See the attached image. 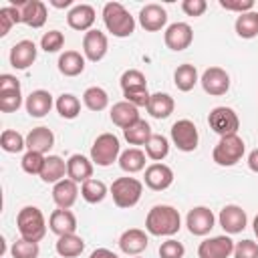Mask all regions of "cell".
Returning <instances> with one entry per match:
<instances>
[{
    "mask_svg": "<svg viewBox=\"0 0 258 258\" xmlns=\"http://www.w3.org/2000/svg\"><path fill=\"white\" fill-rule=\"evenodd\" d=\"M181 228V216L173 206L159 204L147 212L145 230L151 236H173Z\"/></svg>",
    "mask_w": 258,
    "mask_h": 258,
    "instance_id": "6da1fadb",
    "label": "cell"
},
{
    "mask_svg": "<svg viewBox=\"0 0 258 258\" xmlns=\"http://www.w3.org/2000/svg\"><path fill=\"white\" fill-rule=\"evenodd\" d=\"M103 22H105V28L117 38L131 36L135 30V18L119 2H107L103 6Z\"/></svg>",
    "mask_w": 258,
    "mask_h": 258,
    "instance_id": "7a4b0ae2",
    "label": "cell"
},
{
    "mask_svg": "<svg viewBox=\"0 0 258 258\" xmlns=\"http://www.w3.org/2000/svg\"><path fill=\"white\" fill-rule=\"evenodd\" d=\"M16 228L20 238L28 242H40L46 234V220L36 206H24L16 216Z\"/></svg>",
    "mask_w": 258,
    "mask_h": 258,
    "instance_id": "3957f363",
    "label": "cell"
},
{
    "mask_svg": "<svg viewBox=\"0 0 258 258\" xmlns=\"http://www.w3.org/2000/svg\"><path fill=\"white\" fill-rule=\"evenodd\" d=\"M244 151H246V145H244V139L238 133L224 135L216 143V147L212 151V159L222 167H230V165H236L242 159Z\"/></svg>",
    "mask_w": 258,
    "mask_h": 258,
    "instance_id": "277c9868",
    "label": "cell"
},
{
    "mask_svg": "<svg viewBox=\"0 0 258 258\" xmlns=\"http://www.w3.org/2000/svg\"><path fill=\"white\" fill-rule=\"evenodd\" d=\"M119 155H121V143L119 137L113 133H101L91 145V161L101 167L113 165V161H119Z\"/></svg>",
    "mask_w": 258,
    "mask_h": 258,
    "instance_id": "5b68a950",
    "label": "cell"
},
{
    "mask_svg": "<svg viewBox=\"0 0 258 258\" xmlns=\"http://www.w3.org/2000/svg\"><path fill=\"white\" fill-rule=\"evenodd\" d=\"M141 194H143V183L135 177H117L111 183V196L117 208L129 210L137 206V202L141 200Z\"/></svg>",
    "mask_w": 258,
    "mask_h": 258,
    "instance_id": "8992f818",
    "label": "cell"
},
{
    "mask_svg": "<svg viewBox=\"0 0 258 258\" xmlns=\"http://www.w3.org/2000/svg\"><path fill=\"white\" fill-rule=\"evenodd\" d=\"M208 123H210V129L216 131L220 137L234 135L240 129V119L236 111L230 107H214L208 115Z\"/></svg>",
    "mask_w": 258,
    "mask_h": 258,
    "instance_id": "52a82bcc",
    "label": "cell"
},
{
    "mask_svg": "<svg viewBox=\"0 0 258 258\" xmlns=\"http://www.w3.org/2000/svg\"><path fill=\"white\" fill-rule=\"evenodd\" d=\"M171 141L179 151H196L200 135H198V127L194 125V121L189 119H179L171 125Z\"/></svg>",
    "mask_w": 258,
    "mask_h": 258,
    "instance_id": "ba28073f",
    "label": "cell"
},
{
    "mask_svg": "<svg viewBox=\"0 0 258 258\" xmlns=\"http://www.w3.org/2000/svg\"><path fill=\"white\" fill-rule=\"evenodd\" d=\"M12 6L20 10V20L32 28H40L46 22V4L40 0H10Z\"/></svg>",
    "mask_w": 258,
    "mask_h": 258,
    "instance_id": "9c48e42d",
    "label": "cell"
},
{
    "mask_svg": "<svg viewBox=\"0 0 258 258\" xmlns=\"http://www.w3.org/2000/svg\"><path fill=\"white\" fill-rule=\"evenodd\" d=\"M214 224H216V216L206 206H196L185 216V226H187L189 234H194V236H206V234H210V230L214 228Z\"/></svg>",
    "mask_w": 258,
    "mask_h": 258,
    "instance_id": "30bf717a",
    "label": "cell"
},
{
    "mask_svg": "<svg viewBox=\"0 0 258 258\" xmlns=\"http://www.w3.org/2000/svg\"><path fill=\"white\" fill-rule=\"evenodd\" d=\"M234 240L230 236H214L198 246V258H230L234 254Z\"/></svg>",
    "mask_w": 258,
    "mask_h": 258,
    "instance_id": "8fae6325",
    "label": "cell"
},
{
    "mask_svg": "<svg viewBox=\"0 0 258 258\" xmlns=\"http://www.w3.org/2000/svg\"><path fill=\"white\" fill-rule=\"evenodd\" d=\"M163 40H165V46L169 50H185L191 40H194V30L187 22H173L165 28V34H163Z\"/></svg>",
    "mask_w": 258,
    "mask_h": 258,
    "instance_id": "7c38bea8",
    "label": "cell"
},
{
    "mask_svg": "<svg viewBox=\"0 0 258 258\" xmlns=\"http://www.w3.org/2000/svg\"><path fill=\"white\" fill-rule=\"evenodd\" d=\"M200 83L208 95L220 97V95H226L230 89V75L220 67H210L202 73Z\"/></svg>",
    "mask_w": 258,
    "mask_h": 258,
    "instance_id": "4fadbf2b",
    "label": "cell"
},
{
    "mask_svg": "<svg viewBox=\"0 0 258 258\" xmlns=\"http://www.w3.org/2000/svg\"><path fill=\"white\" fill-rule=\"evenodd\" d=\"M143 179H145V185H147L149 189H153V191H163V189H167V187L173 183V169H171L169 165L157 161V163H151V165L145 167Z\"/></svg>",
    "mask_w": 258,
    "mask_h": 258,
    "instance_id": "5bb4252c",
    "label": "cell"
},
{
    "mask_svg": "<svg viewBox=\"0 0 258 258\" xmlns=\"http://www.w3.org/2000/svg\"><path fill=\"white\" fill-rule=\"evenodd\" d=\"M218 222H220V226L224 228L226 234H240L248 224V216L240 206L228 204V206H224L220 210Z\"/></svg>",
    "mask_w": 258,
    "mask_h": 258,
    "instance_id": "9a60e30c",
    "label": "cell"
},
{
    "mask_svg": "<svg viewBox=\"0 0 258 258\" xmlns=\"http://www.w3.org/2000/svg\"><path fill=\"white\" fill-rule=\"evenodd\" d=\"M107 48H109V42H107L105 32L93 30V28L89 32H85V36H83V52H85V58H89L91 62H99L107 54Z\"/></svg>",
    "mask_w": 258,
    "mask_h": 258,
    "instance_id": "2e32d148",
    "label": "cell"
},
{
    "mask_svg": "<svg viewBox=\"0 0 258 258\" xmlns=\"http://www.w3.org/2000/svg\"><path fill=\"white\" fill-rule=\"evenodd\" d=\"M139 24L143 26V30L147 32H157L167 24V12L163 6L159 4H145L139 10Z\"/></svg>",
    "mask_w": 258,
    "mask_h": 258,
    "instance_id": "e0dca14e",
    "label": "cell"
},
{
    "mask_svg": "<svg viewBox=\"0 0 258 258\" xmlns=\"http://www.w3.org/2000/svg\"><path fill=\"white\" fill-rule=\"evenodd\" d=\"M147 244H149V238L145 230H139V228H129L119 238V248L127 256H139L147 248Z\"/></svg>",
    "mask_w": 258,
    "mask_h": 258,
    "instance_id": "ac0fdd59",
    "label": "cell"
},
{
    "mask_svg": "<svg viewBox=\"0 0 258 258\" xmlns=\"http://www.w3.org/2000/svg\"><path fill=\"white\" fill-rule=\"evenodd\" d=\"M36 52H38V48L32 40H18L10 48V64L16 71H24L36 60Z\"/></svg>",
    "mask_w": 258,
    "mask_h": 258,
    "instance_id": "d6986e66",
    "label": "cell"
},
{
    "mask_svg": "<svg viewBox=\"0 0 258 258\" xmlns=\"http://www.w3.org/2000/svg\"><path fill=\"white\" fill-rule=\"evenodd\" d=\"M67 22L73 30H81V32H89L91 26L95 24V8L89 4H77L69 10L67 14Z\"/></svg>",
    "mask_w": 258,
    "mask_h": 258,
    "instance_id": "ffe728a7",
    "label": "cell"
},
{
    "mask_svg": "<svg viewBox=\"0 0 258 258\" xmlns=\"http://www.w3.org/2000/svg\"><path fill=\"white\" fill-rule=\"evenodd\" d=\"M67 177L77 183H85L93 177V161L81 153H73L67 161Z\"/></svg>",
    "mask_w": 258,
    "mask_h": 258,
    "instance_id": "44dd1931",
    "label": "cell"
},
{
    "mask_svg": "<svg viewBox=\"0 0 258 258\" xmlns=\"http://www.w3.org/2000/svg\"><path fill=\"white\" fill-rule=\"evenodd\" d=\"M48 228L52 234H56L58 238L60 236H69V234H75L77 232V218L71 210H54L48 218Z\"/></svg>",
    "mask_w": 258,
    "mask_h": 258,
    "instance_id": "7402d4cb",
    "label": "cell"
},
{
    "mask_svg": "<svg viewBox=\"0 0 258 258\" xmlns=\"http://www.w3.org/2000/svg\"><path fill=\"white\" fill-rule=\"evenodd\" d=\"M24 107H26V113L30 117L40 119L46 113H50V109H52V95L48 91H44V89H36V91H32L26 97Z\"/></svg>",
    "mask_w": 258,
    "mask_h": 258,
    "instance_id": "603a6c76",
    "label": "cell"
},
{
    "mask_svg": "<svg viewBox=\"0 0 258 258\" xmlns=\"http://www.w3.org/2000/svg\"><path fill=\"white\" fill-rule=\"evenodd\" d=\"M77 198H79L77 181L64 177V179H60L58 183H54V187H52V200H54V204H56L58 208H62V210L73 208L75 202H77Z\"/></svg>",
    "mask_w": 258,
    "mask_h": 258,
    "instance_id": "cb8c5ba5",
    "label": "cell"
},
{
    "mask_svg": "<svg viewBox=\"0 0 258 258\" xmlns=\"http://www.w3.org/2000/svg\"><path fill=\"white\" fill-rule=\"evenodd\" d=\"M54 145V133L48 127H34L26 135V149L36 153H48Z\"/></svg>",
    "mask_w": 258,
    "mask_h": 258,
    "instance_id": "d4e9b609",
    "label": "cell"
},
{
    "mask_svg": "<svg viewBox=\"0 0 258 258\" xmlns=\"http://www.w3.org/2000/svg\"><path fill=\"white\" fill-rule=\"evenodd\" d=\"M109 117H111L113 125H117V127H121V129H127L129 125H133V123H137V121L141 119V117H139V109H137L135 105L127 103V101L115 103V105L111 107Z\"/></svg>",
    "mask_w": 258,
    "mask_h": 258,
    "instance_id": "484cf974",
    "label": "cell"
},
{
    "mask_svg": "<svg viewBox=\"0 0 258 258\" xmlns=\"http://www.w3.org/2000/svg\"><path fill=\"white\" fill-rule=\"evenodd\" d=\"M147 113L155 119H167L173 109H175V103H173V97L167 95V93H153L149 97V103H147Z\"/></svg>",
    "mask_w": 258,
    "mask_h": 258,
    "instance_id": "4316f807",
    "label": "cell"
},
{
    "mask_svg": "<svg viewBox=\"0 0 258 258\" xmlns=\"http://www.w3.org/2000/svg\"><path fill=\"white\" fill-rule=\"evenodd\" d=\"M58 71L64 77H79L85 71V56L77 50H64L58 56Z\"/></svg>",
    "mask_w": 258,
    "mask_h": 258,
    "instance_id": "83f0119b",
    "label": "cell"
},
{
    "mask_svg": "<svg viewBox=\"0 0 258 258\" xmlns=\"http://www.w3.org/2000/svg\"><path fill=\"white\" fill-rule=\"evenodd\" d=\"M64 173H67V161H62V157L58 155H46L40 179L44 183H58L60 179H64Z\"/></svg>",
    "mask_w": 258,
    "mask_h": 258,
    "instance_id": "f1b7e54d",
    "label": "cell"
},
{
    "mask_svg": "<svg viewBox=\"0 0 258 258\" xmlns=\"http://www.w3.org/2000/svg\"><path fill=\"white\" fill-rule=\"evenodd\" d=\"M198 81H200V77H198V69H196L194 64H189V62L179 64V67L175 69V73H173V83H175V87H177L181 93L191 91V89L196 87Z\"/></svg>",
    "mask_w": 258,
    "mask_h": 258,
    "instance_id": "f546056e",
    "label": "cell"
},
{
    "mask_svg": "<svg viewBox=\"0 0 258 258\" xmlns=\"http://www.w3.org/2000/svg\"><path fill=\"white\" fill-rule=\"evenodd\" d=\"M119 167L127 173H137L141 169H145V153L137 147H129L125 151H121L119 155Z\"/></svg>",
    "mask_w": 258,
    "mask_h": 258,
    "instance_id": "4dcf8cb0",
    "label": "cell"
},
{
    "mask_svg": "<svg viewBox=\"0 0 258 258\" xmlns=\"http://www.w3.org/2000/svg\"><path fill=\"white\" fill-rule=\"evenodd\" d=\"M56 254L62 258H77L83 250H85V240L77 234H69V236H60L56 240Z\"/></svg>",
    "mask_w": 258,
    "mask_h": 258,
    "instance_id": "1f68e13d",
    "label": "cell"
},
{
    "mask_svg": "<svg viewBox=\"0 0 258 258\" xmlns=\"http://www.w3.org/2000/svg\"><path fill=\"white\" fill-rule=\"evenodd\" d=\"M151 135H153V133H151V127H149V123L143 121V119H139L137 123H133V125H129L127 129H123V137H125V141H127L129 145H145Z\"/></svg>",
    "mask_w": 258,
    "mask_h": 258,
    "instance_id": "d6a6232c",
    "label": "cell"
},
{
    "mask_svg": "<svg viewBox=\"0 0 258 258\" xmlns=\"http://www.w3.org/2000/svg\"><path fill=\"white\" fill-rule=\"evenodd\" d=\"M234 28H236V34L240 38H254L258 36V12H244V14H238L236 22H234Z\"/></svg>",
    "mask_w": 258,
    "mask_h": 258,
    "instance_id": "836d02e7",
    "label": "cell"
},
{
    "mask_svg": "<svg viewBox=\"0 0 258 258\" xmlns=\"http://www.w3.org/2000/svg\"><path fill=\"white\" fill-rule=\"evenodd\" d=\"M167 153H169V141H167V137H163L161 133H153L149 137V141L145 143V155L153 163H157V161L165 159Z\"/></svg>",
    "mask_w": 258,
    "mask_h": 258,
    "instance_id": "e575fe53",
    "label": "cell"
},
{
    "mask_svg": "<svg viewBox=\"0 0 258 258\" xmlns=\"http://www.w3.org/2000/svg\"><path fill=\"white\" fill-rule=\"evenodd\" d=\"M107 191H109V189H107L105 181L95 179V177H91V179H87L85 183H81V196H83V200L89 202V204H99V202H103L105 196H107Z\"/></svg>",
    "mask_w": 258,
    "mask_h": 258,
    "instance_id": "d590c367",
    "label": "cell"
},
{
    "mask_svg": "<svg viewBox=\"0 0 258 258\" xmlns=\"http://www.w3.org/2000/svg\"><path fill=\"white\" fill-rule=\"evenodd\" d=\"M83 103H85L87 109L99 113V111L107 109V105H109V95H107V91L101 89V87H89V89L83 93Z\"/></svg>",
    "mask_w": 258,
    "mask_h": 258,
    "instance_id": "8d00e7d4",
    "label": "cell"
},
{
    "mask_svg": "<svg viewBox=\"0 0 258 258\" xmlns=\"http://www.w3.org/2000/svg\"><path fill=\"white\" fill-rule=\"evenodd\" d=\"M54 107H56V111H58V115L62 119H75L81 113V101L75 95H71V93H62L56 99Z\"/></svg>",
    "mask_w": 258,
    "mask_h": 258,
    "instance_id": "74e56055",
    "label": "cell"
},
{
    "mask_svg": "<svg viewBox=\"0 0 258 258\" xmlns=\"http://www.w3.org/2000/svg\"><path fill=\"white\" fill-rule=\"evenodd\" d=\"M0 147L6 153H20L26 147V137H22L18 131L14 129H6L0 135Z\"/></svg>",
    "mask_w": 258,
    "mask_h": 258,
    "instance_id": "f35d334b",
    "label": "cell"
},
{
    "mask_svg": "<svg viewBox=\"0 0 258 258\" xmlns=\"http://www.w3.org/2000/svg\"><path fill=\"white\" fill-rule=\"evenodd\" d=\"M18 22H22V20H20V10L16 6L8 4V6L0 8V36H6L10 32V28Z\"/></svg>",
    "mask_w": 258,
    "mask_h": 258,
    "instance_id": "ab89813d",
    "label": "cell"
},
{
    "mask_svg": "<svg viewBox=\"0 0 258 258\" xmlns=\"http://www.w3.org/2000/svg\"><path fill=\"white\" fill-rule=\"evenodd\" d=\"M10 254H12V258H38L40 248H38V242H28V240L20 238L12 244Z\"/></svg>",
    "mask_w": 258,
    "mask_h": 258,
    "instance_id": "60d3db41",
    "label": "cell"
},
{
    "mask_svg": "<svg viewBox=\"0 0 258 258\" xmlns=\"http://www.w3.org/2000/svg\"><path fill=\"white\" fill-rule=\"evenodd\" d=\"M44 155L42 153H36V151H26L24 155H22V161H20V165H22V169L26 171V173H30V175H40L42 173V167H44Z\"/></svg>",
    "mask_w": 258,
    "mask_h": 258,
    "instance_id": "b9f144b4",
    "label": "cell"
},
{
    "mask_svg": "<svg viewBox=\"0 0 258 258\" xmlns=\"http://www.w3.org/2000/svg\"><path fill=\"white\" fill-rule=\"evenodd\" d=\"M64 46V34L60 30H48L40 38V48L44 52H58Z\"/></svg>",
    "mask_w": 258,
    "mask_h": 258,
    "instance_id": "7bdbcfd3",
    "label": "cell"
},
{
    "mask_svg": "<svg viewBox=\"0 0 258 258\" xmlns=\"http://www.w3.org/2000/svg\"><path fill=\"white\" fill-rule=\"evenodd\" d=\"M22 105V93L20 91H0V111L2 113H14Z\"/></svg>",
    "mask_w": 258,
    "mask_h": 258,
    "instance_id": "ee69618b",
    "label": "cell"
},
{
    "mask_svg": "<svg viewBox=\"0 0 258 258\" xmlns=\"http://www.w3.org/2000/svg\"><path fill=\"white\" fill-rule=\"evenodd\" d=\"M121 89L123 91H129V89H137V87H147V81H145V75L137 69H129L121 75Z\"/></svg>",
    "mask_w": 258,
    "mask_h": 258,
    "instance_id": "f6af8a7d",
    "label": "cell"
},
{
    "mask_svg": "<svg viewBox=\"0 0 258 258\" xmlns=\"http://www.w3.org/2000/svg\"><path fill=\"white\" fill-rule=\"evenodd\" d=\"M123 97H125V101L127 103H131V105H135L137 109L139 107H147V103H149V91H147V87H137V89H129V91H123Z\"/></svg>",
    "mask_w": 258,
    "mask_h": 258,
    "instance_id": "bcb514c9",
    "label": "cell"
},
{
    "mask_svg": "<svg viewBox=\"0 0 258 258\" xmlns=\"http://www.w3.org/2000/svg\"><path fill=\"white\" fill-rule=\"evenodd\" d=\"M183 254H185L183 244L173 238L161 242V246H159V258H183Z\"/></svg>",
    "mask_w": 258,
    "mask_h": 258,
    "instance_id": "7dc6e473",
    "label": "cell"
},
{
    "mask_svg": "<svg viewBox=\"0 0 258 258\" xmlns=\"http://www.w3.org/2000/svg\"><path fill=\"white\" fill-rule=\"evenodd\" d=\"M234 258H258V242L242 240L234 246Z\"/></svg>",
    "mask_w": 258,
    "mask_h": 258,
    "instance_id": "c3c4849f",
    "label": "cell"
},
{
    "mask_svg": "<svg viewBox=\"0 0 258 258\" xmlns=\"http://www.w3.org/2000/svg\"><path fill=\"white\" fill-rule=\"evenodd\" d=\"M220 6L224 10H232V12L244 14V12H252L254 2L252 0H220Z\"/></svg>",
    "mask_w": 258,
    "mask_h": 258,
    "instance_id": "681fc988",
    "label": "cell"
},
{
    "mask_svg": "<svg viewBox=\"0 0 258 258\" xmlns=\"http://www.w3.org/2000/svg\"><path fill=\"white\" fill-rule=\"evenodd\" d=\"M208 8V2L206 0H183L181 2V10L187 14V16H202Z\"/></svg>",
    "mask_w": 258,
    "mask_h": 258,
    "instance_id": "f907efd6",
    "label": "cell"
},
{
    "mask_svg": "<svg viewBox=\"0 0 258 258\" xmlns=\"http://www.w3.org/2000/svg\"><path fill=\"white\" fill-rule=\"evenodd\" d=\"M0 91H20V81L14 75H0Z\"/></svg>",
    "mask_w": 258,
    "mask_h": 258,
    "instance_id": "816d5d0a",
    "label": "cell"
},
{
    "mask_svg": "<svg viewBox=\"0 0 258 258\" xmlns=\"http://www.w3.org/2000/svg\"><path fill=\"white\" fill-rule=\"evenodd\" d=\"M89 258H119L115 252H111V250H107V248H97V250H93L91 252V256Z\"/></svg>",
    "mask_w": 258,
    "mask_h": 258,
    "instance_id": "f5cc1de1",
    "label": "cell"
},
{
    "mask_svg": "<svg viewBox=\"0 0 258 258\" xmlns=\"http://www.w3.org/2000/svg\"><path fill=\"white\" fill-rule=\"evenodd\" d=\"M248 167H250L254 173H258V149H252V151L248 153Z\"/></svg>",
    "mask_w": 258,
    "mask_h": 258,
    "instance_id": "db71d44e",
    "label": "cell"
},
{
    "mask_svg": "<svg viewBox=\"0 0 258 258\" xmlns=\"http://www.w3.org/2000/svg\"><path fill=\"white\" fill-rule=\"evenodd\" d=\"M50 4H52L54 8H67V6L73 4V0H50Z\"/></svg>",
    "mask_w": 258,
    "mask_h": 258,
    "instance_id": "11a10c76",
    "label": "cell"
},
{
    "mask_svg": "<svg viewBox=\"0 0 258 258\" xmlns=\"http://www.w3.org/2000/svg\"><path fill=\"white\" fill-rule=\"evenodd\" d=\"M252 226H254V234H256V238H258V214H256V218H254Z\"/></svg>",
    "mask_w": 258,
    "mask_h": 258,
    "instance_id": "9f6ffc18",
    "label": "cell"
},
{
    "mask_svg": "<svg viewBox=\"0 0 258 258\" xmlns=\"http://www.w3.org/2000/svg\"><path fill=\"white\" fill-rule=\"evenodd\" d=\"M133 258H141V256H133Z\"/></svg>",
    "mask_w": 258,
    "mask_h": 258,
    "instance_id": "6f0895ef",
    "label": "cell"
}]
</instances>
